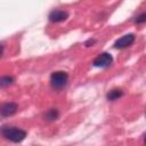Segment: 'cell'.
<instances>
[{
	"label": "cell",
	"mask_w": 146,
	"mask_h": 146,
	"mask_svg": "<svg viewBox=\"0 0 146 146\" xmlns=\"http://www.w3.org/2000/svg\"><path fill=\"white\" fill-rule=\"evenodd\" d=\"M1 133L5 138L14 143H19L26 137V132L24 130L15 128V127H3L1 129Z\"/></svg>",
	"instance_id": "cell-1"
},
{
	"label": "cell",
	"mask_w": 146,
	"mask_h": 146,
	"mask_svg": "<svg viewBox=\"0 0 146 146\" xmlns=\"http://www.w3.org/2000/svg\"><path fill=\"white\" fill-rule=\"evenodd\" d=\"M67 79H68V75L66 72L64 71H57V72H54L50 76V82H51V86L56 89H59V88H63L66 82H67Z\"/></svg>",
	"instance_id": "cell-2"
},
{
	"label": "cell",
	"mask_w": 146,
	"mask_h": 146,
	"mask_svg": "<svg viewBox=\"0 0 146 146\" xmlns=\"http://www.w3.org/2000/svg\"><path fill=\"white\" fill-rule=\"evenodd\" d=\"M113 62V57L111 54L108 52H103L100 55H98L95 60H94V66H97V67H107L112 64Z\"/></svg>",
	"instance_id": "cell-3"
},
{
	"label": "cell",
	"mask_w": 146,
	"mask_h": 146,
	"mask_svg": "<svg viewBox=\"0 0 146 146\" xmlns=\"http://www.w3.org/2000/svg\"><path fill=\"white\" fill-rule=\"evenodd\" d=\"M133 41H135V35L133 34H125V35H123L122 38H120L119 40L115 41L114 47L119 48V49H122V48H125V47H129L130 44H132Z\"/></svg>",
	"instance_id": "cell-4"
},
{
	"label": "cell",
	"mask_w": 146,
	"mask_h": 146,
	"mask_svg": "<svg viewBox=\"0 0 146 146\" xmlns=\"http://www.w3.org/2000/svg\"><path fill=\"white\" fill-rule=\"evenodd\" d=\"M67 17H68L67 11H65V10H59V9L52 10V11L49 14V19H50L51 22H54V23L63 22V21H65Z\"/></svg>",
	"instance_id": "cell-5"
},
{
	"label": "cell",
	"mask_w": 146,
	"mask_h": 146,
	"mask_svg": "<svg viewBox=\"0 0 146 146\" xmlns=\"http://www.w3.org/2000/svg\"><path fill=\"white\" fill-rule=\"evenodd\" d=\"M18 106L15 103H6L1 107V115L2 116H10L16 113Z\"/></svg>",
	"instance_id": "cell-6"
},
{
	"label": "cell",
	"mask_w": 146,
	"mask_h": 146,
	"mask_svg": "<svg viewBox=\"0 0 146 146\" xmlns=\"http://www.w3.org/2000/svg\"><path fill=\"white\" fill-rule=\"evenodd\" d=\"M122 95H123V92H122L121 90H119V89H113V90H111V91L107 94V99H108V100H115V99L120 98Z\"/></svg>",
	"instance_id": "cell-7"
},
{
	"label": "cell",
	"mask_w": 146,
	"mask_h": 146,
	"mask_svg": "<svg viewBox=\"0 0 146 146\" xmlns=\"http://www.w3.org/2000/svg\"><path fill=\"white\" fill-rule=\"evenodd\" d=\"M13 81H14V79H13L11 76H2L0 83H1L2 87H5V86H9V84H11Z\"/></svg>",
	"instance_id": "cell-8"
},
{
	"label": "cell",
	"mask_w": 146,
	"mask_h": 146,
	"mask_svg": "<svg viewBox=\"0 0 146 146\" xmlns=\"http://www.w3.org/2000/svg\"><path fill=\"white\" fill-rule=\"evenodd\" d=\"M57 116H58V112H57L56 110H50V111L46 114V117H47L48 120H55V119H57Z\"/></svg>",
	"instance_id": "cell-9"
},
{
	"label": "cell",
	"mask_w": 146,
	"mask_h": 146,
	"mask_svg": "<svg viewBox=\"0 0 146 146\" xmlns=\"http://www.w3.org/2000/svg\"><path fill=\"white\" fill-rule=\"evenodd\" d=\"M135 22L137 23V24H141V23H145L146 22V13H143V14H140L136 19H135Z\"/></svg>",
	"instance_id": "cell-10"
},
{
	"label": "cell",
	"mask_w": 146,
	"mask_h": 146,
	"mask_svg": "<svg viewBox=\"0 0 146 146\" xmlns=\"http://www.w3.org/2000/svg\"><path fill=\"white\" fill-rule=\"evenodd\" d=\"M144 140H145V143H146V133L144 135Z\"/></svg>",
	"instance_id": "cell-11"
}]
</instances>
